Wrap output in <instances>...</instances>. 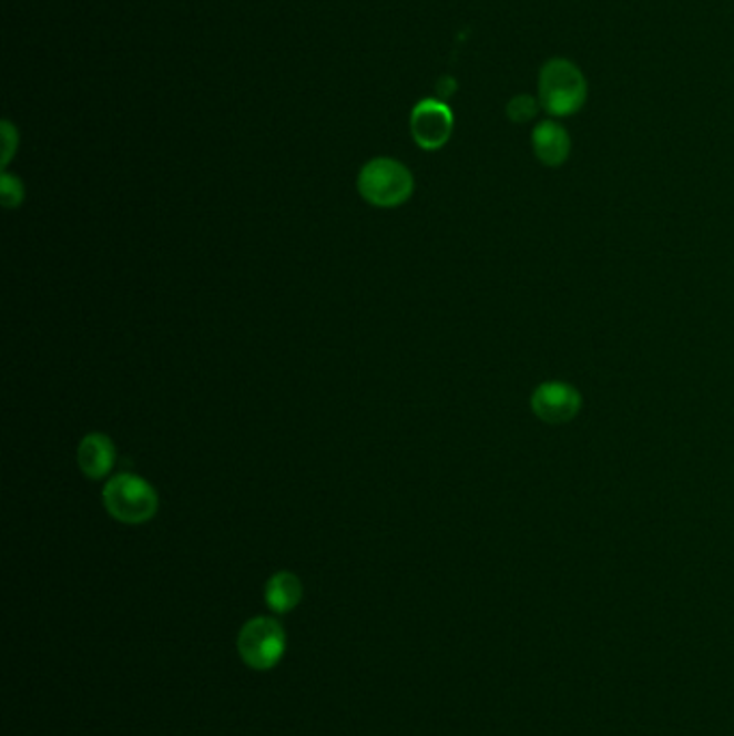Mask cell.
Listing matches in <instances>:
<instances>
[{
	"instance_id": "1",
	"label": "cell",
	"mask_w": 734,
	"mask_h": 736,
	"mask_svg": "<svg viewBox=\"0 0 734 736\" xmlns=\"http://www.w3.org/2000/svg\"><path fill=\"white\" fill-rule=\"evenodd\" d=\"M588 82L569 59H550L539 72V102L553 119H564L584 109Z\"/></svg>"
},
{
	"instance_id": "2",
	"label": "cell",
	"mask_w": 734,
	"mask_h": 736,
	"mask_svg": "<svg viewBox=\"0 0 734 736\" xmlns=\"http://www.w3.org/2000/svg\"><path fill=\"white\" fill-rule=\"evenodd\" d=\"M414 175L411 171L393 160V157H375L367 162L358 175L360 196L375 207H399L414 194Z\"/></svg>"
},
{
	"instance_id": "3",
	"label": "cell",
	"mask_w": 734,
	"mask_h": 736,
	"mask_svg": "<svg viewBox=\"0 0 734 736\" xmlns=\"http://www.w3.org/2000/svg\"><path fill=\"white\" fill-rule=\"evenodd\" d=\"M102 500L111 517L128 525L147 523L157 513L160 504L155 489L136 474L112 477L102 491Z\"/></svg>"
},
{
	"instance_id": "4",
	"label": "cell",
	"mask_w": 734,
	"mask_h": 736,
	"mask_svg": "<svg viewBox=\"0 0 734 736\" xmlns=\"http://www.w3.org/2000/svg\"><path fill=\"white\" fill-rule=\"evenodd\" d=\"M287 646V637L281 623L267 616H258L248 621L239 631L237 651L239 657L253 669H269L283 660Z\"/></svg>"
},
{
	"instance_id": "5",
	"label": "cell",
	"mask_w": 734,
	"mask_h": 736,
	"mask_svg": "<svg viewBox=\"0 0 734 736\" xmlns=\"http://www.w3.org/2000/svg\"><path fill=\"white\" fill-rule=\"evenodd\" d=\"M409 130L418 147L438 151L452 136L455 114L441 100H420L409 116Z\"/></svg>"
},
{
	"instance_id": "6",
	"label": "cell",
	"mask_w": 734,
	"mask_h": 736,
	"mask_svg": "<svg viewBox=\"0 0 734 736\" xmlns=\"http://www.w3.org/2000/svg\"><path fill=\"white\" fill-rule=\"evenodd\" d=\"M532 413L548 425H567L582 409V395L567 381H543L530 397Z\"/></svg>"
},
{
	"instance_id": "7",
	"label": "cell",
	"mask_w": 734,
	"mask_h": 736,
	"mask_svg": "<svg viewBox=\"0 0 734 736\" xmlns=\"http://www.w3.org/2000/svg\"><path fill=\"white\" fill-rule=\"evenodd\" d=\"M532 151L543 166L558 168L571 155V136L558 121L546 119L532 130Z\"/></svg>"
},
{
	"instance_id": "8",
	"label": "cell",
	"mask_w": 734,
	"mask_h": 736,
	"mask_svg": "<svg viewBox=\"0 0 734 736\" xmlns=\"http://www.w3.org/2000/svg\"><path fill=\"white\" fill-rule=\"evenodd\" d=\"M116 463V448L109 436L91 433L78 446V466L86 479L109 477Z\"/></svg>"
},
{
	"instance_id": "9",
	"label": "cell",
	"mask_w": 734,
	"mask_h": 736,
	"mask_svg": "<svg viewBox=\"0 0 734 736\" xmlns=\"http://www.w3.org/2000/svg\"><path fill=\"white\" fill-rule=\"evenodd\" d=\"M265 601L272 612L287 614L302 601V582L289 571H281L269 577L265 586Z\"/></svg>"
},
{
	"instance_id": "10",
	"label": "cell",
	"mask_w": 734,
	"mask_h": 736,
	"mask_svg": "<svg viewBox=\"0 0 734 736\" xmlns=\"http://www.w3.org/2000/svg\"><path fill=\"white\" fill-rule=\"evenodd\" d=\"M539 109H541L539 98L514 95L513 100L509 102V106H507V116L513 123H528V121H532L539 114Z\"/></svg>"
},
{
	"instance_id": "11",
	"label": "cell",
	"mask_w": 734,
	"mask_h": 736,
	"mask_svg": "<svg viewBox=\"0 0 734 736\" xmlns=\"http://www.w3.org/2000/svg\"><path fill=\"white\" fill-rule=\"evenodd\" d=\"M0 194H2V196H0V198H2V205H4L7 209L20 207L22 201H24V185H22V182H20L18 177H13V175H9V173H2Z\"/></svg>"
},
{
	"instance_id": "12",
	"label": "cell",
	"mask_w": 734,
	"mask_h": 736,
	"mask_svg": "<svg viewBox=\"0 0 734 736\" xmlns=\"http://www.w3.org/2000/svg\"><path fill=\"white\" fill-rule=\"evenodd\" d=\"M2 143H4V151H2V166H7V164L11 162L16 149H18V130H16L9 121L2 123Z\"/></svg>"
}]
</instances>
